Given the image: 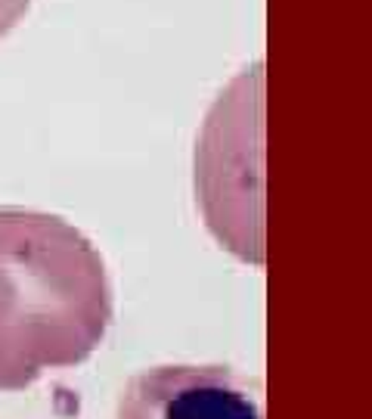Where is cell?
<instances>
[{
  "label": "cell",
  "mask_w": 372,
  "mask_h": 419,
  "mask_svg": "<svg viewBox=\"0 0 372 419\" xmlns=\"http://www.w3.org/2000/svg\"><path fill=\"white\" fill-rule=\"evenodd\" d=\"M112 323V286L96 245L68 221L0 208V391L84 363Z\"/></svg>",
  "instance_id": "obj_1"
},
{
  "label": "cell",
  "mask_w": 372,
  "mask_h": 419,
  "mask_svg": "<svg viewBox=\"0 0 372 419\" xmlns=\"http://www.w3.org/2000/svg\"><path fill=\"white\" fill-rule=\"evenodd\" d=\"M196 193L214 239L239 261L264 264V65L242 69L205 115Z\"/></svg>",
  "instance_id": "obj_2"
},
{
  "label": "cell",
  "mask_w": 372,
  "mask_h": 419,
  "mask_svg": "<svg viewBox=\"0 0 372 419\" xmlns=\"http://www.w3.org/2000/svg\"><path fill=\"white\" fill-rule=\"evenodd\" d=\"M28 7H31V0H0V38L10 34L16 28V22H22Z\"/></svg>",
  "instance_id": "obj_4"
},
{
  "label": "cell",
  "mask_w": 372,
  "mask_h": 419,
  "mask_svg": "<svg viewBox=\"0 0 372 419\" xmlns=\"http://www.w3.org/2000/svg\"><path fill=\"white\" fill-rule=\"evenodd\" d=\"M118 419H264V413L227 367H152L124 385Z\"/></svg>",
  "instance_id": "obj_3"
}]
</instances>
